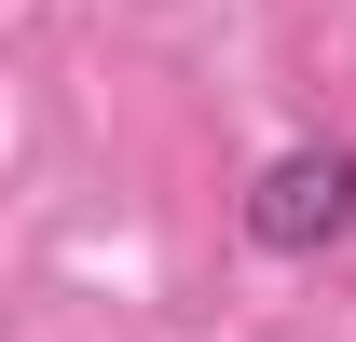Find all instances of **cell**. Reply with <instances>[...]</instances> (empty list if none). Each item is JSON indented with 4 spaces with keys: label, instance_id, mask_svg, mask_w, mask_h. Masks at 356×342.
<instances>
[{
    "label": "cell",
    "instance_id": "cell-1",
    "mask_svg": "<svg viewBox=\"0 0 356 342\" xmlns=\"http://www.w3.org/2000/svg\"><path fill=\"white\" fill-rule=\"evenodd\" d=\"M343 233H356V151H343V137H302V151H274V165L247 178V247L329 260Z\"/></svg>",
    "mask_w": 356,
    "mask_h": 342
}]
</instances>
